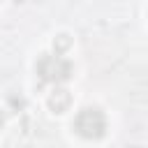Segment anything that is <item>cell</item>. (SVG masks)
<instances>
[{
    "mask_svg": "<svg viewBox=\"0 0 148 148\" xmlns=\"http://www.w3.org/2000/svg\"><path fill=\"white\" fill-rule=\"evenodd\" d=\"M74 132L88 141H95V139H102L104 132H106V118L104 113L97 109V106H88V109H81L74 118Z\"/></svg>",
    "mask_w": 148,
    "mask_h": 148,
    "instance_id": "obj_1",
    "label": "cell"
},
{
    "mask_svg": "<svg viewBox=\"0 0 148 148\" xmlns=\"http://www.w3.org/2000/svg\"><path fill=\"white\" fill-rule=\"evenodd\" d=\"M35 69H37V74H39L42 81H51V83H62L74 72L72 62L65 60L62 56H39Z\"/></svg>",
    "mask_w": 148,
    "mask_h": 148,
    "instance_id": "obj_2",
    "label": "cell"
},
{
    "mask_svg": "<svg viewBox=\"0 0 148 148\" xmlns=\"http://www.w3.org/2000/svg\"><path fill=\"white\" fill-rule=\"evenodd\" d=\"M69 104H72V95H69V90H65V88H56V90L49 95V109H51L53 113H65V111L69 109Z\"/></svg>",
    "mask_w": 148,
    "mask_h": 148,
    "instance_id": "obj_3",
    "label": "cell"
},
{
    "mask_svg": "<svg viewBox=\"0 0 148 148\" xmlns=\"http://www.w3.org/2000/svg\"><path fill=\"white\" fill-rule=\"evenodd\" d=\"M69 44H72L69 35H58V37L53 39V51H56V56H62V53L69 49Z\"/></svg>",
    "mask_w": 148,
    "mask_h": 148,
    "instance_id": "obj_4",
    "label": "cell"
},
{
    "mask_svg": "<svg viewBox=\"0 0 148 148\" xmlns=\"http://www.w3.org/2000/svg\"><path fill=\"white\" fill-rule=\"evenodd\" d=\"M2 125H5V111H0V130H2Z\"/></svg>",
    "mask_w": 148,
    "mask_h": 148,
    "instance_id": "obj_5",
    "label": "cell"
}]
</instances>
